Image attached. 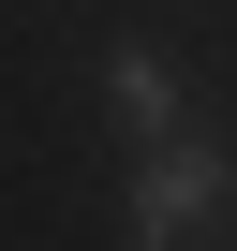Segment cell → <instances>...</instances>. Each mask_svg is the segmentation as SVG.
Returning <instances> with one entry per match:
<instances>
[{
  "instance_id": "1",
  "label": "cell",
  "mask_w": 237,
  "mask_h": 251,
  "mask_svg": "<svg viewBox=\"0 0 237 251\" xmlns=\"http://www.w3.org/2000/svg\"><path fill=\"white\" fill-rule=\"evenodd\" d=\"M134 251H237V163H222L207 133L148 148V177H134Z\"/></svg>"
},
{
  "instance_id": "2",
  "label": "cell",
  "mask_w": 237,
  "mask_h": 251,
  "mask_svg": "<svg viewBox=\"0 0 237 251\" xmlns=\"http://www.w3.org/2000/svg\"><path fill=\"white\" fill-rule=\"evenodd\" d=\"M104 103H118V133H148V148H178V74H163L148 45H118V59H104Z\"/></svg>"
}]
</instances>
